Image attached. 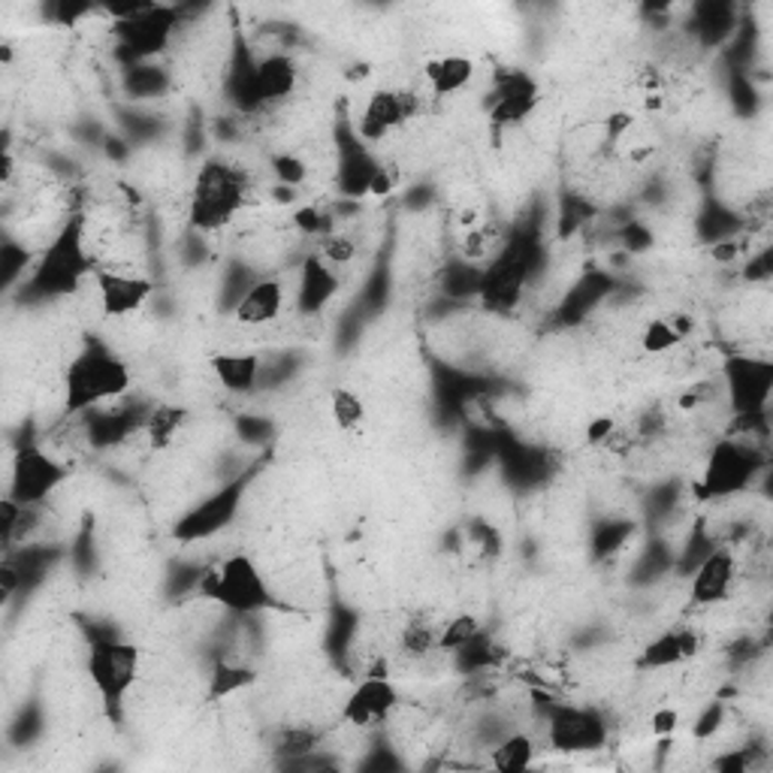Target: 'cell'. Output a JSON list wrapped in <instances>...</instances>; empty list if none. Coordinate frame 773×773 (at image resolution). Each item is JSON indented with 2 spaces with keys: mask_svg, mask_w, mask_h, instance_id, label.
I'll return each instance as SVG.
<instances>
[{
  "mask_svg": "<svg viewBox=\"0 0 773 773\" xmlns=\"http://www.w3.org/2000/svg\"><path fill=\"white\" fill-rule=\"evenodd\" d=\"M128 365L121 363L119 357L103 344H91L67 369L64 411L67 414H79V411L94 409L107 399L121 396L128 390Z\"/></svg>",
  "mask_w": 773,
  "mask_h": 773,
  "instance_id": "1",
  "label": "cell"
},
{
  "mask_svg": "<svg viewBox=\"0 0 773 773\" xmlns=\"http://www.w3.org/2000/svg\"><path fill=\"white\" fill-rule=\"evenodd\" d=\"M200 595L221 604L230 613H239V616H251V613L272 608V592H269L267 580L258 571V565L242 553L205 569L203 580H200Z\"/></svg>",
  "mask_w": 773,
  "mask_h": 773,
  "instance_id": "2",
  "label": "cell"
},
{
  "mask_svg": "<svg viewBox=\"0 0 773 773\" xmlns=\"http://www.w3.org/2000/svg\"><path fill=\"white\" fill-rule=\"evenodd\" d=\"M245 200V182L233 167L227 163H205L197 184H193V203L191 221L200 230H218L233 221Z\"/></svg>",
  "mask_w": 773,
  "mask_h": 773,
  "instance_id": "3",
  "label": "cell"
},
{
  "mask_svg": "<svg viewBox=\"0 0 773 773\" xmlns=\"http://www.w3.org/2000/svg\"><path fill=\"white\" fill-rule=\"evenodd\" d=\"M88 258L82 248V221L70 224L58 233L52 245L46 248L43 260L37 263L31 275V290L37 297H64L79 288L86 275Z\"/></svg>",
  "mask_w": 773,
  "mask_h": 773,
  "instance_id": "4",
  "label": "cell"
},
{
  "mask_svg": "<svg viewBox=\"0 0 773 773\" xmlns=\"http://www.w3.org/2000/svg\"><path fill=\"white\" fill-rule=\"evenodd\" d=\"M116 37H119L121 54L133 64H145L149 58L167 49L170 43L175 10L158 7V3H130L116 10Z\"/></svg>",
  "mask_w": 773,
  "mask_h": 773,
  "instance_id": "5",
  "label": "cell"
},
{
  "mask_svg": "<svg viewBox=\"0 0 773 773\" xmlns=\"http://www.w3.org/2000/svg\"><path fill=\"white\" fill-rule=\"evenodd\" d=\"M140 671V650L128 641L97 638L88 653V676L94 680L100 699L112 716H119L121 701L128 699L130 686L137 683Z\"/></svg>",
  "mask_w": 773,
  "mask_h": 773,
  "instance_id": "6",
  "label": "cell"
},
{
  "mask_svg": "<svg viewBox=\"0 0 773 773\" xmlns=\"http://www.w3.org/2000/svg\"><path fill=\"white\" fill-rule=\"evenodd\" d=\"M532 269V242H511V245L493 260V267L481 272V288L478 293L490 309H511Z\"/></svg>",
  "mask_w": 773,
  "mask_h": 773,
  "instance_id": "7",
  "label": "cell"
},
{
  "mask_svg": "<svg viewBox=\"0 0 773 773\" xmlns=\"http://www.w3.org/2000/svg\"><path fill=\"white\" fill-rule=\"evenodd\" d=\"M248 478H251V474H239V478H233L230 483H224L218 493H212L209 499H203L200 505L191 508V511L175 523L172 535L179 538V541H203V538L221 532V529L237 516L239 502H242V495H245Z\"/></svg>",
  "mask_w": 773,
  "mask_h": 773,
  "instance_id": "8",
  "label": "cell"
},
{
  "mask_svg": "<svg viewBox=\"0 0 773 773\" xmlns=\"http://www.w3.org/2000/svg\"><path fill=\"white\" fill-rule=\"evenodd\" d=\"M67 469L61 462H54L52 456H46L40 448L24 444L16 453L10 472V499L19 505L31 508L37 502H43L46 495L52 493L58 483H64Z\"/></svg>",
  "mask_w": 773,
  "mask_h": 773,
  "instance_id": "9",
  "label": "cell"
},
{
  "mask_svg": "<svg viewBox=\"0 0 773 773\" xmlns=\"http://www.w3.org/2000/svg\"><path fill=\"white\" fill-rule=\"evenodd\" d=\"M752 472H755V456L750 448H743L737 441H720L707 460V472H704V495H734L741 493L743 486L750 483Z\"/></svg>",
  "mask_w": 773,
  "mask_h": 773,
  "instance_id": "10",
  "label": "cell"
},
{
  "mask_svg": "<svg viewBox=\"0 0 773 773\" xmlns=\"http://www.w3.org/2000/svg\"><path fill=\"white\" fill-rule=\"evenodd\" d=\"M396 686L384 674H369L344 701L342 720L354 729H375L396 707Z\"/></svg>",
  "mask_w": 773,
  "mask_h": 773,
  "instance_id": "11",
  "label": "cell"
},
{
  "mask_svg": "<svg viewBox=\"0 0 773 773\" xmlns=\"http://www.w3.org/2000/svg\"><path fill=\"white\" fill-rule=\"evenodd\" d=\"M608 741L604 722L592 710L578 707H556L550 720V743L562 752L599 750Z\"/></svg>",
  "mask_w": 773,
  "mask_h": 773,
  "instance_id": "12",
  "label": "cell"
},
{
  "mask_svg": "<svg viewBox=\"0 0 773 773\" xmlns=\"http://www.w3.org/2000/svg\"><path fill=\"white\" fill-rule=\"evenodd\" d=\"M729 393L741 414H759L773 384V365L762 360H731L725 365Z\"/></svg>",
  "mask_w": 773,
  "mask_h": 773,
  "instance_id": "13",
  "label": "cell"
},
{
  "mask_svg": "<svg viewBox=\"0 0 773 773\" xmlns=\"http://www.w3.org/2000/svg\"><path fill=\"white\" fill-rule=\"evenodd\" d=\"M414 112V97L396 94V91H375L365 103L360 116V137L363 140H381L390 130L399 128L402 121H409Z\"/></svg>",
  "mask_w": 773,
  "mask_h": 773,
  "instance_id": "14",
  "label": "cell"
},
{
  "mask_svg": "<svg viewBox=\"0 0 773 773\" xmlns=\"http://www.w3.org/2000/svg\"><path fill=\"white\" fill-rule=\"evenodd\" d=\"M97 290H100V305L112 318L130 314L140 309L142 302L151 297V281L137 279V275H119V272H100L97 275Z\"/></svg>",
  "mask_w": 773,
  "mask_h": 773,
  "instance_id": "15",
  "label": "cell"
},
{
  "mask_svg": "<svg viewBox=\"0 0 773 773\" xmlns=\"http://www.w3.org/2000/svg\"><path fill=\"white\" fill-rule=\"evenodd\" d=\"M731 580H734V556L729 550H713L701 559L699 571L692 578V604H716L729 595Z\"/></svg>",
  "mask_w": 773,
  "mask_h": 773,
  "instance_id": "16",
  "label": "cell"
},
{
  "mask_svg": "<svg viewBox=\"0 0 773 773\" xmlns=\"http://www.w3.org/2000/svg\"><path fill=\"white\" fill-rule=\"evenodd\" d=\"M538 86L526 73H508L499 82L493 100V121L495 124H514L523 121L535 109Z\"/></svg>",
  "mask_w": 773,
  "mask_h": 773,
  "instance_id": "17",
  "label": "cell"
},
{
  "mask_svg": "<svg viewBox=\"0 0 773 773\" xmlns=\"http://www.w3.org/2000/svg\"><path fill=\"white\" fill-rule=\"evenodd\" d=\"M281 305H284V288L281 281L263 279L248 284L245 297L233 305L239 323H248V327H263V323H272L279 318Z\"/></svg>",
  "mask_w": 773,
  "mask_h": 773,
  "instance_id": "18",
  "label": "cell"
},
{
  "mask_svg": "<svg viewBox=\"0 0 773 773\" xmlns=\"http://www.w3.org/2000/svg\"><path fill=\"white\" fill-rule=\"evenodd\" d=\"M145 423H149V414H140L133 405L100 411V414L88 420V439H91L94 448H112V444H121Z\"/></svg>",
  "mask_w": 773,
  "mask_h": 773,
  "instance_id": "19",
  "label": "cell"
},
{
  "mask_svg": "<svg viewBox=\"0 0 773 773\" xmlns=\"http://www.w3.org/2000/svg\"><path fill=\"white\" fill-rule=\"evenodd\" d=\"M339 290V279L333 275V269L323 258H309L302 267L300 275V312L318 314L333 300V293Z\"/></svg>",
  "mask_w": 773,
  "mask_h": 773,
  "instance_id": "20",
  "label": "cell"
},
{
  "mask_svg": "<svg viewBox=\"0 0 773 773\" xmlns=\"http://www.w3.org/2000/svg\"><path fill=\"white\" fill-rule=\"evenodd\" d=\"M254 79H258V94L263 100V107L272 100L288 97L297 86V67L288 54H269L254 67Z\"/></svg>",
  "mask_w": 773,
  "mask_h": 773,
  "instance_id": "21",
  "label": "cell"
},
{
  "mask_svg": "<svg viewBox=\"0 0 773 773\" xmlns=\"http://www.w3.org/2000/svg\"><path fill=\"white\" fill-rule=\"evenodd\" d=\"M381 172L372 154L363 149H344L342 161H339V188L344 197H363L372 191L375 175Z\"/></svg>",
  "mask_w": 773,
  "mask_h": 773,
  "instance_id": "22",
  "label": "cell"
},
{
  "mask_svg": "<svg viewBox=\"0 0 773 773\" xmlns=\"http://www.w3.org/2000/svg\"><path fill=\"white\" fill-rule=\"evenodd\" d=\"M212 369L230 393H248L260 378V360L254 354H218Z\"/></svg>",
  "mask_w": 773,
  "mask_h": 773,
  "instance_id": "23",
  "label": "cell"
},
{
  "mask_svg": "<svg viewBox=\"0 0 773 773\" xmlns=\"http://www.w3.org/2000/svg\"><path fill=\"white\" fill-rule=\"evenodd\" d=\"M426 76H430V86L435 94L448 97L456 94L462 88L472 82L474 64L462 54H448V58H439V61H430L426 64Z\"/></svg>",
  "mask_w": 773,
  "mask_h": 773,
  "instance_id": "24",
  "label": "cell"
},
{
  "mask_svg": "<svg viewBox=\"0 0 773 773\" xmlns=\"http://www.w3.org/2000/svg\"><path fill=\"white\" fill-rule=\"evenodd\" d=\"M699 650V638L692 632H665L659 641L646 646L644 665L646 667H667L683 662L689 655H695Z\"/></svg>",
  "mask_w": 773,
  "mask_h": 773,
  "instance_id": "25",
  "label": "cell"
},
{
  "mask_svg": "<svg viewBox=\"0 0 773 773\" xmlns=\"http://www.w3.org/2000/svg\"><path fill=\"white\" fill-rule=\"evenodd\" d=\"M608 288H611V279H608V275H586V279L580 281L578 288L569 293V300L562 305V314H565L569 321H578V318H583V314L590 312L595 302L602 300L604 293H608Z\"/></svg>",
  "mask_w": 773,
  "mask_h": 773,
  "instance_id": "26",
  "label": "cell"
},
{
  "mask_svg": "<svg viewBox=\"0 0 773 773\" xmlns=\"http://www.w3.org/2000/svg\"><path fill=\"white\" fill-rule=\"evenodd\" d=\"M535 759V743L526 734H511L508 741L499 743V750H493V767L505 773L526 771Z\"/></svg>",
  "mask_w": 773,
  "mask_h": 773,
  "instance_id": "27",
  "label": "cell"
},
{
  "mask_svg": "<svg viewBox=\"0 0 773 773\" xmlns=\"http://www.w3.org/2000/svg\"><path fill=\"white\" fill-rule=\"evenodd\" d=\"M333 420L339 430L354 432L357 426L365 420L363 399L357 396L354 390H348V386L333 390Z\"/></svg>",
  "mask_w": 773,
  "mask_h": 773,
  "instance_id": "28",
  "label": "cell"
},
{
  "mask_svg": "<svg viewBox=\"0 0 773 773\" xmlns=\"http://www.w3.org/2000/svg\"><path fill=\"white\" fill-rule=\"evenodd\" d=\"M184 411L182 409H158L149 414V423H145V435H149L151 448H167L182 423Z\"/></svg>",
  "mask_w": 773,
  "mask_h": 773,
  "instance_id": "29",
  "label": "cell"
},
{
  "mask_svg": "<svg viewBox=\"0 0 773 773\" xmlns=\"http://www.w3.org/2000/svg\"><path fill=\"white\" fill-rule=\"evenodd\" d=\"M481 632V625H478V620H474L472 613H460V616H453L451 623L444 625L439 632V646L435 650H460L462 644H469L474 634Z\"/></svg>",
  "mask_w": 773,
  "mask_h": 773,
  "instance_id": "30",
  "label": "cell"
},
{
  "mask_svg": "<svg viewBox=\"0 0 773 773\" xmlns=\"http://www.w3.org/2000/svg\"><path fill=\"white\" fill-rule=\"evenodd\" d=\"M731 28V10L722 3H704L699 10V33L710 43H720Z\"/></svg>",
  "mask_w": 773,
  "mask_h": 773,
  "instance_id": "31",
  "label": "cell"
},
{
  "mask_svg": "<svg viewBox=\"0 0 773 773\" xmlns=\"http://www.w3.org/2000/svg\"><path fill=\"white\" fill-rule=\"evenodd\" d=\"M128 88L137 97L161 94L163 88H167V76H163V70H158V67L137 64L128 76Z\"/></svg>",
  "mask_w": 773,
  "mask_h": 773,
  "instance_id": "32",
  "label": "cell"
},
{
  "mask_svg": "<svg viewBox=\"0 0 773 773\" xmlns=\"http://www.w3.org/2000/svg\"><path fill=\"white\" fill-rule=\"evenodd\" d=\"M680 342V330L667 321H653L644 330V348L650 354H665Z\"/></svg>",
  "mask_w": 773,
  "mask_h": 773,
  "instance_id": "33",
  "label": "cell"
},
{
  "mask_svg": "<svg viewBox=\"0 0 773 773\" xmlns=\"http://www.w3.org/2000/svg\"><path fill=\"white\" fill-rule=\"evenodd\" d=\"M314 746H318V731L290 729L281 734V741H279V746H275V752H279V755H290V759H297V755H309V752H314Z\"/></svg>",
  "mask_w": 773,
  "mask_h": 773,
  "instance_id": "34",
  "label": "cell"
},
{
  "mask_svg": "<svg viewBox=\"0 0 773 773\" xmlns=\"http://www.w3.org/2000/svg\"><path fill=\"white\" fill-rule=\"evenodd\" d=\"M272 172L284 188H300L309 175V167L297 154H279V158H272Z\"/></svg>",
  "mask_w": 773,
  "mask_h": 773,
  "instance_id": "35",
  "label": "cell"
},
{
  "mask_svg": "<svg viewBox=\"0 0 773 773\" xmlns=\"http://www.w3.org/2000/svg\"><path fill=\"white\" fill-rule=\"evenodd\" d=\"M402 646H405V653L411 655H426L430 650H435L439 646V634L432 632L430 625H409V629H402Z\"/></svg>",
  "mask_w": 773,
  "mask_h": 773,
  "instance_id": "36",
  "label": "cell"
},
{
  "mask_svg": "<svg viewBox=\"0 0 773 773\" xmlns=\"http://www.w3.org/2000/svg\"><path fill=\"white\" fill-rule=\"evenodd\" d=\"M251 683V671L245 667H230L221 665L212 676V695H227V692H237V689L248 686Z\"/></svg>",
  "mask_w": 773,
  "mask_h": 773,
  "instance_id": "37",
  "label": "cell"
},
{
  "mask_svg": "<svg viewBox=\"0 0 773 773\" xmlns=\"http://www.w3.org/2000/svg\"><path fill=\"white\" fill-rule=\"evenodd\" d=\"M24 263H28V251H22V248H16L12 242H7L3 251H0V275H3V284H12V279L22 272Z\"/></svg>",
  "mask_w": 773,
  "mask_h": 773,
  "instance_id": "38",
  "label": "cell"
},
{
  "mask_svg": "<svg viewBox=\"0 0 773 773\" xmlns=\"http://www.w3.org/2000/svg\"><path fill=\"white\" fill-rule=\"evenodd\" d=\"M629 532H632L629 523H608V526L595 535V550H599V553H611L613 548L623 544L625 538H629Z\"/></svg>",
  "mask_w": 773,
  "mask_h": 773,
  "instance_id": "39",
  "label": "cell"
},
{
  "mask_svg": "<svg viewBox=\"0 0 773 773\" xmlns=\"http://www.w3.org/2000/svg\"><path fill=\"white\" fill-rule=\"evenodd\" d=\"M323 260H327L330 267L351 263V260H354V242H348V239H330L327 248H323Z\"/></svg>",
  "mask_w": 773,
  "mask_h": 773,
  "instance_id": "40",
  "label": "cell"
},
{
  "mask_svg": "<svg viewBox=\"0 0 773 773\" xmlns=\"http://www.w3.org/2000/svg\"><path fill=\"white\" fill-rule=\"evenodd\" d=\"M239 432H245L248 439H263L269 432L267 420H254V418H242L239 420Z\"/></svg>",
  "mask_w": 773,
  "mask_h": 773,
  "instance_id": "41",
  "label": "cell"
},
{
  "mask_svg": "<svg viewBox=\"0 0 773 773\" xmlns=\"http://www.w3.org/2000/svg\"><path fill=\"white\" fill-rule=\"evenodd\" d=\"M297 224H300L302 230H318V227H321V221H318V212H314V209H305V212H300V215H297Z\"/></svg>",
  "mask_w": 773,
  "mask_h": 773,
  "instance_id": "42",
  "label": "cell"
},
{
  "mask_svg": "<svg viewBox=\"0 0 773 773\" xmlns=\"http://www.w3.org/2000/svg\"><path fill=\"white\" fill-rule=\"evenodd\" d=\"M655 731H671L676 722V713H671V710H662V713H655Z\"/></svg>",
  "mask_w": 773,
  "mask_h": 773,
  "instance_id": "43",
  "label": "cell"
},
{
  "mask_svg": "<svg viewBox=\"0 0 773 773\" xmlns=\"http://www.w3.org/2000/svg\"><path fill=\"white\" fill-rule=\"evenodd\" d=\"M611 430H613V420H599V423H592L590 439H592V441L608 439V432H611Z\"/></svg>",
  "mask_w": 773,
  "mask_h": 773,
  "instance_id": "44",
  "label": "cell"
}]
</instances>
